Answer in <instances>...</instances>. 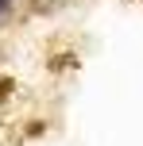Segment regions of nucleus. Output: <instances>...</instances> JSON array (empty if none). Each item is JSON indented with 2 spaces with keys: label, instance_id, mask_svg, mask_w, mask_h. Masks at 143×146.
<instances>
[{
  "label": "nucleus",
  "instance_id": "2",
  "mask_svg": "<svg viewBox=\"0 0 143 146\" xmlns=\"http://www.w3.org/2000/svg\"><path fill=\"white\" fill-rule=\"evenodd\" d=\"M4 15H8V12H4V8H0V19H4Z\"/></svg>",
  "mask_w": 143,
  "mask_h": 146
},
{
  "label": "nucleus",
  "instance_id": "1",
  "mask_svg": "<svg viewBox=\"0 0 143 146\" xmlns=\"http://www.w3.org/2000/svg\"><path fill=\"white\" fill-rule=\"evenodd\" d=\"M0 8H4V12H12V0H0Z\"/></svg>",
  "mask_w": 143,
  "mask_h": 146
}]
</instances>
